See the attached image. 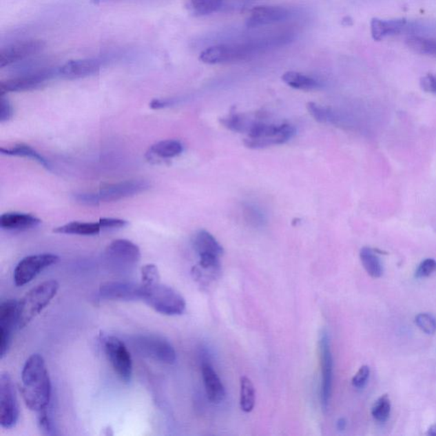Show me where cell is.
<instances>
[{
  "mask_svg": "<svg viewBox=\"0 0 436 436\" xmlns=\"http://www.w3.org/2000/svg\"><path fill=\"white\" fill-rule=\"evenodd\" d=\"M257 50L255 45H215L200 53V60L205 64H220L246 59Z\"/></svg>",
  "mask_w": 436,
  "mask_h": 436,
  "instance_id": "obj_11",
  "label": "cell"
},
{
  "mask_svg": "<svg viewBox=\"0 0 436 436\" xmlns=\"http://www.w3.org/2000/svg\"><path fill=\"white\" fill-rule=\"evenodd\" d=\"M141 276H142V284L143 286H151V284L160 282V272L156 265L146 264L144 265L141 270Z\"/></svg>",
  "mask_w": 436,
  "mask_h": 436,
  "instance_id": "obj_35",
  "label": "cell"
},
{
  "mask_svg": "<svg viewBox=\"0 0 436 436\" xmlns=\"http://www.w3.org/2000/svg\"><path fill=\"white\" fill-rule=\"evenodd\" d=\"M56 74H59V70H54L52 68H41L25 72L17 77L6 79L0 83V95L38 89L55 77Z\"/></svg>",
  "mask_w": 436,
  "mask_h": 436,
  "instance_id": "obj_8",
  "label": "cell"
},
{
  "mask_svg": "<svg viewBox=\"0 0 436 436\" xmlns=\"http://www.w3.org/2000/svg\"><path fill=\"white\" fill-rule=\"evenodd\" d=\"M133 346L144 357L167 365L174 364L176 354L170 342L157 335H140L133 338Z\"/></svg>",
  "mask_w": 436,
  "mask_h": 436,
  "instance_id": "obj_6",
  "label": "cell"
},
{
  "mask_svg": "<svg viewBox=\"0 0 436 436\" xmlns=\"http://www.w3.org/2000/svg\"><path fill=\"white\" fill-rule=\"evenodd\" d=\"M103 345L115 373L122 381L128 383L132 376V359L123 342L114 336L103 337Z\"/></svg>",
  "mask_w": 436,
  "mask_h": 436,
  "instance_id": "obj_7",
  "label": "cell"
},
{
  "mask_svg": "<svg viewBox=\"0 0 436 436\" xmlns=\"http://www.w3.org/2000/svg\"><path fill=\"white\" fill-rule=\"evenodd\" d=\"M174 103L172 99H154L151 102L150 107L154 110L164 109Z\"/></svg>",
  "mask_w": 436,
  "mask_h": 436,
  "instance_id": "obj_42",
  "label": "cell"
},
{
  "mask_svg": "<svg viewBox=\"0 0 436 436\" xmlns=\"http://www.w3.org/2000/svg\"><path fill=\"white\" fill-rule=\"evenodd\" d=\"M45 46V42L36 39L17 42L6 46L0 52V68L10 67L24 62L41 53Z\"/></svg>",
  "mask_w": 436,
  "mask_h": 436,
  "instance_id": "obj_12",
  "label": "cell"
},
{
  "mask_svg": "<svg viewBox=\"0 0 436 436\" xmlns=\"http://www.w3.org/2000/svg\"><path fill=\"white\" fill-rule=\"evenodd\" d=\"M99 222H72L67 225L57 227L54 229L56 233L74 234V236H96L102 231Z\"/></svg>",
  "mask_w": 436,
  "mask_h": 436,
  "instance_id": "obj_25",
  "label": "cell"
},
{
  "mask_svg": "<svg viewBox=\"0 0 436 436\" xmlns=\"http://www.w3.org/2000/svg\"><path fill=\"white\" fill-rule=\"evenodd\" d=\"M370 368L369 366H362L356 373L352 380V384L356 388H362L365 387L367 381L369 380Z\"/></svg>",
  "mask_w": 436,
  "mask_h": 436,
  "instance_id": "obj_37",
  "label": "cell"
},
{
  "mask_svg": "<svg viewBox=\"0 0 436 436\" xmlns=\"http://www.w3.org/2000/svg\"><path fill=\"white\" fill-rule=\"evenodd\" d=\"M423 28L420 25L406 19L384 20L374 18L371 21V34L375 41H377L391 36L402 34L416 35Z\"/></svg>",
  "mask_w": 436,
  "mask_h": 436,
  "instance_id": "obj_14",
  "label": "cell"
},
{
  "mask_svg": "<svg viewBox=\"0 0 436 436\" xmlns=\"http://www.w3.org/2000/svg\"><path fill=\"white\" fill-rule=\"evenodd\" d=\"M38 413V422L41 430L44 432L45 435H53L54 428L52 422L50 420V417L48 415V413H47V410H43L41 412Z\"/></svg>",
  "mask_w": 436,
  "mask_h": 436,
  "instance_id": "obj_38",
  "label": "cell"
},
{
  "mask_svg": "<svg viewBox=\"0 0 436 436\" xmlns=\"http://www.w3.org/2000/svg\"><path fill=\"white\" fill-rule=\"evenodd\" d=\"M142 286L143 300L154 311L165 315H179L185 311V299L173 288L160 282Z\"/></svg>",
  "mask_w": 436,
  "mask_h": 436,
  "instance_id": "obj_4",
  "label": "cell"
},
{
  "mask_svg": "<svg viewBox=\"0 0 436 436\" xmlns=\"http://www.w3.org/2000/svg\"><path fill=\"white\" fill-rule=\"evenodd\" d=\"M346 426V421L344 419H341L338 421V430H343Z\"/></svg>",
  "mask_w": 436,
  "mask_h": 436,
  "instance_id": "obj_43",
  "label": "cell"
},
{
  "mask_svg": "<svg viewBox=\"0 0 436 436\" xmlns=\"http://www.w3.org/2000/svg\"><path fill=\"white\" fill-rule=\"evenodd\" d=\"M59 261V256L55 254L28 256L17 265L14 271V281L17 287H23L31 282L43 270L56 264Z\"/></svg>",
  "mask_w": 436,
  "mask_h": 436,
  "instance_id": "obj_10",
  "label": "cell"
},
{
  "mask_svg": "<svg viewBox=\"0 0 436 436\" xmlns=\"http://www.w3.org/2000/svg\"><path fill=\"white\" fill-rule=\"evenodd\" d=\"M193 244L199 257L203 255H214L220 258L225 252L218 241L207 230H200L194 234Z\"/></svg>",
  "mask_w": 436,
  "mask_h": 436,
  "instance_id": "obj_23",
  "label": "cell"
},
{
  "mask_svg": "<svg viewBox=\"0 0 436 436\" xmlns=\"http://www.w3.org/2000/svg\"><path fill=\"white\" fill-rule=\"evenodd\" d=\"M421 88L428 93L436 95V76L434 74L425 75L420 81Z\"/></svg>",
  "mask_w": 436,
  "mask_h": 436,
  "instance_id": "obj_41",
  "label": "cell"
},
{
  "mask_svg": "<svg viewBox=\"0 0 436 436\" xmlns=\"http://www.w3.org/2000/svg\"><path fill=\"white\" fill-rule=\"evenodd\" d=\"M99 296L112 301L143 300V286L125 281H109L101 284Z\"/></svg>",
  "mask_w": 436,
  "mask_h": 436,
  "instance_id": "obj_15",
  "label": "cell"
},
{
  "mask_svg": "<svg viewBox=\"0 0 436 436\" xmlns=\"http://www.w3.org/2000/svg\"><path fill=\"white\" fill-rule=\"evenodd\" d=\"M59 290V283L55 280L45 281L28 291L18 302L17 326L20 329L30 325L52 302Z\"/></svg>",
  "mask_w": 436,
  "mask_h": 436,
  "instance_id": "obj_2",
  "label": "cell"
},
{
  "mask_svg": "<svg viewBox=\"0 0 436 436\" xmlns=\"http://www.w3.org/2000/svg\"><path fill=\"white\" fill-rule=\"evenodd\" d=\"M100 61L96 59L72 60L59 68V75L68 79H83L98 73Z\"/></svg>",
  "mask_w": 436,
  "mask_h": 436,
  "instance_id": "obj_19",
  "label": "cell"
},
{
  "mask_svg": "<svg viewBox=\"0 0 436 436\" xmlns=\"http://www.w3.org/2000/svg\"><path fill=\"white\" fill-rule=\"evenodd\" d=\"M223 0H189L191 10L196 16H207L221 8Z\"/></svg>",
  "mask_w": 436,
  "mask_h": 436,
  "instance_id": "obj_31",
  "label": "cell"
},
{
  "mask_svg": "<svg viewBox=\"0 0 436 436\" xmlns=\"http://www.w3.org/2000/svg\"><path fill=\"white\" fill-rule=\"evenodd\" d=\"M295 134L293 126L288 124L273 125L255 121L244 144L249 149H264L287 143Z\"/></svg>",
  "mask_w": 436,
  "mask_h": 436,
  "instance_id": "obj_5",
  "label": "cell"
},
{
  "mask_svg": "<svg viewBox=\"0 0 436 436\" xmlns=\"http://www.w3.org/2000/svg\"><path fill=\"white\" fill-rule=\"evenodd\" d=\"M183 146L178 140L160 141L149 147L147 152V160H165L179 156L183 153Z\"/></svg>",
  "mask_w": 436,
  "mask_h": 436,
  "instance_id": "obj_22",
  "label": "cell"
},
{
  "mask_svg": "<svg viewBox=\"0 0 436 436\" xmlns=\"http://www.w3.org/2000/svg\"><path fill=\"white\" fill-rule=\"evenodd\" d=\"M149 189V183L144 180H128L104 186L96 193L77 194L75 199L83 205H98L138 196Z\"/></svg>",
  "mask_w": 436,
  "mask_h": 436,
  "instance_id": "obj_3",
  "label": "cell"
},
{
  "mask_svg": "<svg viewBox=\"0 0 436 436\" xmlns=\"http://www.w3.org/2000/svg\"><path fill=\"white\" fill-rule=\"evenodd\" d=\"M254 121L248 118L247 115L239 114H231L220 120L221 124L230 131L247 133V134Z\"/></svg>",
  "mask_w": 436,
  "mask_h": 436,
  "instance_id": "obj_30",
  "label": "cell"
},
{
  "mask_svg": "<svg viewBox=\"0 0 436 436\" xmlns=\"http://www.w3.org/2000/svg\"><path fill=\"white\" fill-rule=\"evenodd\" d=\"M19 419L15 386L10 375L3 373L0 378V424L5 428L16 426Z\"/></svg>",
  "mask_w": 436,
  "mask_h": 436,
  "instance_id": "obj_9",
  "label": "cell"
},
{
  "mask_svg": "<svg viewBox=\"0 0 436 436\" xmlns=\"http://www.w3.org/2000/svg\"><path fill=\"white\" fill-rule=\"evenodd\" d=\"M291 16L290 10L284 7L275 6H262L255 7L250 12L247 20L248 28H259L281 23Z\"/></svg>",
  "mask_w": 436,
  "mask_h": 436,
  "instance_id": "obj_18",
  "label": "cell"
},
{
  "mask_svg": "<svg viewBox=\"0 0 436 436\" xmlns=\"http://www.w3.org/2000/svg\"><path fill=\"white\" fill-rule=\"evenodd\" d=\"M436 271V261L433 258L425 259L416 270L417 278H425Z\"/></svg>",
  "mask_w": 436,
  "mask_h": 436,
  "instance_id": "obj_36",
  "label": "cell"
},
{
  "mask_svg": "<svg viewBox=\"0 0 436 436\" xmlns=\"http://www.w3.org/2000/svg\"><path fill=\"white\" fill-rule=\"evenodd\" d=\"M406 45L410 49L422 55L436 56V39L412 35L406 39Z\"/></svg>",
  "mask_w": 436,
  "mask_h": 436,
  "instance_id": "obj_28",
  "label": "cell"
},
{
  "mask_svg": "<svg viewBox=\"0 0 436 436\" xmlns=\"http://www.w3.org/2000/svg\"><path fill=\"white\" fill-rule=\"evenodd\" d=\"M427 435L430 436H436V424L432 425V426L428 428Z\"/></svg>",
  "mask_w": 436,
  "mask_h": 436,
  "instance_id": "obj_44",
  "label": "cell"
},
{
  "mask_svg": "<svg viewBox=\"0 0 436 436\" xmlns=\"http://www.w3.org/2000/svg\"><path fill=\"white\" fill-rule=\"evenodd\" d=\"M320 366H322V403L324 409H326L329 405L333 388V360L331 355L329 337L326 330L320 333Z\"/></svg>",
  "mask_w": 436,
  "mask_h": 436,
  "instance_id": "obj_13",
  "label": "cell"
},
{
  "mask_svg": "<svg viewBox=\"0 0 436 436\" xmlns=\"http://www.w3.org/2000/svg\"><path fill=\"white\" fill-rule=\"evenodd\" d=\"M106 255L114 264L128 268L140 261L141 251L132 241L118 239L112 241L106 249Z\"/></svg>",
  "mask_w": 436,
  "mask_h": 436,
  "instance_id": "obj_17",
  "label": "cell"
},
{
  "mask_svg": "<svg viewBox=\"0 0 436 436\" xmlns=\"http://www.w3.org/2000/svg\"><path fill=\"white\" fill-rule=\"evenodd\" d=\"M1 153L6 156H17L31 158L32 160L37 161L39 165L44 167L47 170H52V165L50 162L43 157L37 151L32 149V147L27 144L20 143L16 144L10 147H1Z\"/></svg>",
  "mask_w": 436,
  "mask_h": 436,
  "instance_id": "obj_24",
  "label": "cell"
},
{
  "mask_svg": "<svg viewBox=\"0 0 436 436\" xmlns=\"http://www.w3.org/2000/svg\"><path fill=\"white\" fill-rule=\"evenodd\" d=\"M203 377L209 401L212 403H219L225 398V388L221 380L210 364L204 363L203 365Z\"/></svg>",
  "mask_w": 436,
  "mask_h": 436,
  "instance_id": "obj_20",
  "label": "cell"
},
{
  "mask_svg": "<svg viewBox=\"0 0 436 436\" xmlns=\"http://www.w3.org/2000/svg\"><path fill=\"white\" fill-rule=\"evenodd\" d=\"M307 110L311 116L320 123H327V122L334 123L335 121H338L333 112L329 109H326V107L319 105V104L312 102L309 103L307 104Z\"/></svg>",
  "mask_w": 436,
  "mask_h": 436,
  "instance_id": "obj_33",
  "label": "cell"
},
{
  "mask_svg": "<svg viewBox=\"0 0 436 436\" xmlns=\"http://www.w3.org/2000/svg\"><path fill=\"white\" fill-rule=\"evenodd\" d=\"M18 302L12 299L0 304V356L5 357L12 343L14 326L17 324Z\"/></svg>",
  "mask_w": 436,
  "mask_h": 436,
  "instance_id": "obj_16",
  "label": "cell"
},
{
  "mask_svg": "<svg viewBox=\"0 0 436 436\" xmlns=\"http://www.w3.org/2000/svg\"><path fill=\"white\" fill-rule=\"evenodd\" d=\"M415 323L426 334L433 335L436 333V318L431 313H419L415 317Z\"/></svg>",
  "mask_w": 436,
  "mask_h": 436,
  "instance_id": "obj_34",
  "label": "cell"
},
{
  "mask_svg": "<svg viewBox=\"0 0 436 436\" xmlns=\"http://www.w3.org/2000/svg\"><path fill=\"white\" fill-rule=\"evenodd\" d=\"M0 121L6 122L12 117L13 109L10 101L6 98L5 95H0Z\"/></svg>",
  "mask_w": 436,
  "mask_h": 436,
  "instance_id": "obj_40",
  "label": "cell"
},
{
  "mask_svg": "<svg viewBox=\"0 0 436 436\" xmlns=\"http://www.w3.org/2000/svg\"><path fill=\"white\" fill-rule=\"evenodd\" d=\"M98 222L103 230L121 229L128 225L127 221L120 218H101Z\"/></svg>",
  "mask_w": 436,
  "mask_h": 436,
  "instance_id": "obj_39",
  "label": "cell"
},
{
  "mask_svg": "<svg viewBox=\"0 0 436 436\" xmlns=\"http://www.w3.org/2000/svg\"><path fill=\"white\" fill-rule=\"evenodd\" d=\"M391 412V399L388 395H382L378 398L372 408V415L374 419L380 423H384L390 417Z\"/></svg>",
  "mask_w": 436,
  "mask_h": 436,
  "instance_id": "obj_32",
  "label": "cell"
},
{
  "mask_svg": "<svg viewBox=\"0 0 436 436\" xmlns=\"http://www.w3.org/2000/svg\"><path fill=\"white\" fill-rule=\"evenodd\" d=\"M41 220L23 212H6L0 217V227L6 230H26L39 226Z\"/></svg>",
  "mask_w": 436,
  "mask_h": 436,
  "instance_id": "obj_21",
  "label": "cell"
},
{
  "mask_svg": "<svg viewBox=\"0 0 436 436\" xmlns=\"http://www.w3.org/2000/svg\"><path fill=\"white\" fill-rule=\"evenodd\" d=\"M20 391L30 410L39 413L48 407L52 397V384L41 355L34 354L27 360L21 373Z\"/></svg>",
  "mask_w": 436,
  "mask_h": 436,
  "instance_id": "obj_1",
  "label": "cell"
},
{
  "mask_svg": "<svg viewBox=\"0 0 436 436\" xmlns=\"http://www.w3.org/2000/svg\"><path fill=\"white\" fill-rule=\"evenodd\" d=\"M360 258L367 273L373 278H380L384 269L376 251L370 247H363L360 251Z\"/></svg>",
  "mask_w": 436,
  "mask_h": 436,
  "instance_id": "obj_26",
  "label": "cell"
},
{
  "mask_svg": "<svg viewBox=\"0 0 436 436\" xmlns=\"http://www.w3.org/2000/svg\"><path fill=\"white\" fill-rule=\"evenodd\" d=\"M256 402V392L253 384L249 377H240V408L245 413L253 410Z\"/></svg>",
  "mask_w": 436,
  "mask_h": 436,
  "instance_id": "obj_29",
  "label": "cell"
},
{
  "mask_svg": "<svg viewBox=\"0 0 436 436\" xmlns=\"http://www.w3.org/2000/svg\"><path fill=\"white\" fill-rule=\"evenodd\" d=\"M282 81L290 87L302 90V91H313L322 86L316 79L294 71L284 73L282 75Z\"/></svg>",
  "mask_w": 436,
  "mask_h": 436,
  "instance_id": "obj_27",
  "label": "cell"
}]
</instances>
